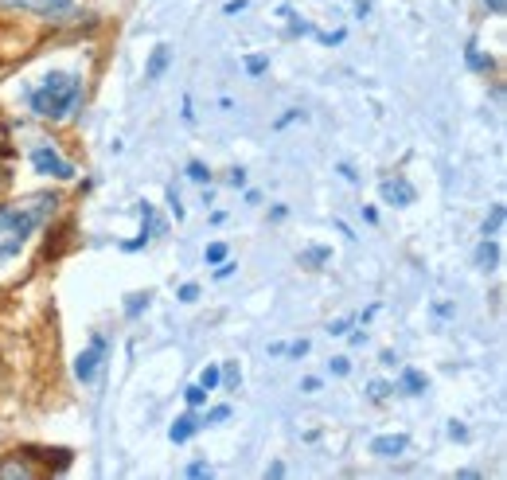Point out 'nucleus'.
<instances>
[{"instance_id":"nucleus-1","label":"nucleus","mask_w":507,"mask_h":480,"mask_svg":"<svg viewBox=\"0 0 507 480\" xmlns=\"http://www.w3.org/2000/svg\"><path fill=\"white\" fill-rule=\"evenodd\" d=\"M59 200L55 195H31L24 203L0 207V258H16L31 235L55 215Z\"/></svg>"},{"instance_id":"nucleus-2","label":"nucleus","mask_w":507,"mask_h":480,"mask_svg":"<svg viewBox=\"0 0 507 480\" xmlns=\"http://www.w3.org/2000/svg\"><path fill=\"white\" fill-rule=\"evenodd\" d=\"M82 102V78L71 71H51L36 90H31V110L47 121H59Z\"/></svg>"},{"instance_id":"nucleus-3","label":"nucleus","mask_w":507,"mask_h":480,"mask_svg":"<svg viewBox=\"0 0 507 480\" xmlns=\"http://www.w3.org/2000/svg\"><path fill=\"white\" fill-rule=\"evenodd\" d=\"M106 352H110V340H106L102 332H94V336H90V344L78 352V359H74V375H78L82 383H94L98 367H102V359H106Z\"/></svg>"},{"instance_id":"nucleus-4","label":"nucleus","mask_w":507,"mask_h":480,"mask_svg":"<svg viewBox=\"0 0 507 480\" xmlns=\"http://www.w3.org/2000/svg\"><path fill=\"white\" fill-rule=\"evenodd\" d=\"M31 164H36L43 176H55V180H71L74 176V168H71V160H63L59 153H55L51 145H39L36 153H31Z\"/></svg>"},{"instance_id":"nucleus-5","label":"nucleus","mask_w":507,"mask_h":480,"mask_svg":"<svg viewBox=\"0 0 507 480\" xmlns=\"http://www.w3.org/2000/svg\"><path fill=\"white\" fill-rule=\"evenodd\" d=\"M406 445H410L406 434H390V437H375V441H371V453H375V457H402Z\"/></svg>"},{"instance_id":"nucleus-6","label":"nucleus","mask_w":507,"mask_h":480,"mask_svg":"<svg viewBox=\"0 0 507 480\" xmlns=\"http://www.w3.org/2000/svg\"><path fill=\"white\" fill-rule=\"evenodd\" d=\"M379 192H382V200L394 203V207H410V203H414V188L406 184V180H386Z\"/></svg>"},{"instance_id":"nucleus-7","label":"nucleus","mask_w":507,"mask_h":480,"mask_svg":"<svg viewBox=\"0 0 507 480\" xmlns=\"http://www.w3.org/2000/svg\"><path fill=\"white\" fill-rule=\"evenodd\" d=\"M0 4H8V8H24V12H43V16H51V12H63L71 0H0Z\"/></svg>"},{"instance_id":"nucleus-8","label":"nucleus","mask_w":507,"mask_h":480,"mask_svg":"<svg viewBox=\"0 0 507 480\" xmlns=\"http://www.w3.org/2000/svg\"><path fill=\"white\" fill-rule=\"evenodd\" d=\"M148 235H153V207L140 203V235H137V238H129V242L121 246V250L133 254V250H140V246H148Z\"/></svg>"},{"instance_id":"nucleus-9","label":"nucleus","mask_w":507,"mask_h":480,"mask_svg":"<svg viewBox=\"0 0 507 480\" xmlns=\"http://www.w3.org/2000/svg\"><path fill=\"white\" fill-rule=\"evenodd\" d=\"M195 429H199V422L191 418V414H184V418H176V426L168 429V437H172V441H176V445H184L188 437L195 434Z\"/></svg>"},{"instance_id":"nucleus-10","label":"nucleus","mask_w":507,"mask_h":480,"mask_svg":"<svg viewBox=\"0 0 507 480\" xmlns=\"http://www.w3.org/2000/svg\"><path fill=\"white\" fill-rule=\"evenodd\" d=\"M168 59H172V51H168V47H156V51H153V59H148L145 78H148V82H156V78L164 74V67H168Z\"/></svg>"},{"instance_id":"nucleus-11","label":"nucleus","mask_w":507,"mask_h":480,"mask_svg":"<svg viewBox=\"0 0 507 480\" xmlns=\"http://www.w3.org/2000/svg\"><path fill=\"white\" fill-rule=\"evenodd\" d=\"M476 262L484 270H492L496 262H500V246H496V238H484V242H480V250H476Z\"/></svg>"},{"instance_id":"nucleus-12","label":"nucleus","mask_w":507,"mask_h":480,"mask_svg":"<svg viewBox=\"0 0 507 480\" xmlns=\"http://www.w3.org/2000/svg\"><path fill=\"white\" fill-rule=\"evenodd\" d=\"M398 383H402V391H406V394H426V379H421L414 367H406Z\"/></svg>"},{"instance_id":"nucleus-13","label":"nucleus","mask_w":507,"mask_h":480,"mask_svg":"<svg viewBox=\"0 0 507 480\" xmlns=\"http://www.w3.org/2000/svg\"><path fill=\"white\" fill-rule=\"evenodd\" d=\"M207 394H211V391H207L203 383H191L188 391H184V399H188V407H203V402H207Z\"/></svg>"},{"instance_id":"nucleus-14","label":"nucleus","mask_w":507,"mask_h":480,"mask_svg":"<svg viewBox=\"0 0 507 480\" xmlns=\"http://www.w3.org/2000/svg\"><path fill=\"white\" fill-rule=\"evenodd\" d=\"M468 67L472 71H492V59H484V55H480V47L468 44Z\"/></svg>"},{"instance_id":"nucleus-15","label":"nucleus","mask_w":507,"mask_h":480,"mask_svg":"<svg viewBox=\"0 0 507 480\" xmlns=\"http://www.w3.org/2000/svg\"><path fill=\"white\" fill-rule=\"evenodd\" d=\"M503 227V207H496L492 219H484V238H496V230Z\"/></svg>"},{"instance_id":"nucleus-16","label":"nucleus","mask_w":507,"mask_h":480,"mask_svg":"<svg viewBox=\"0 0 507 480\" xmlns=\"http://www.w3.org/2000/svg\"><path fill=\"white\" fill-rule=\"evenodd\" d=\"M140 309H148V293H133L129 297V305H126L129 317H140Z\"/></svg>"},{"instance_id":"nucleus-17","label":"nucleus","mask_w":507,"mask_h":480,"mask_svg":"<svg viewBox=\"0 0 507 480\" xmlns=\"http://www.w3.org/2000/svg\"><path fill=\"white\" fill-rule=\"evenodd\" d=\"M199 383H203V387H207V391H215V387H219V383H222V371H219V367H207V371H203V375H199Z\"/></svg>"},{"instance_id":"nucleus-18","label":"nucleus","mask_w":507,"mask_h":480,"mask_svg":"<svg viewBox=\"0 0 507 480\" xmlns=\"http://www.w3.org/2000/svg\"><path fill=\"white\" fill-rule=\"evenodd\" d=\"M188 176L195 180V184H207V180H211V172H207L199 160H191V164H188Z\"/></svg>"},{"instance_id":"nucleus-19","label":"nucleus","mask_w":507,"mask_h":480,"mask_svg":"<svg viewBox=\"0 0 507 480\" xmlns=\"http://www.w3.org/2000/svg\"><path fill=\"white\" fill-rule=\"evenodd\" d=\"M203 258H207V262H211V266H219V262H222V258H227V246H222V242H215V246H207V254H203Z\"/></svg>"},{"instance_id":"nucleus-20","label":"nucleus","mask_w":507,"mask_h":480,"mask_svg":"<svg viewBox=\"0 0 507 480\" xmlns=\"http://www.w3.org/2000/svg\"><path fill=\"white\" fill-rule=\"evenodd\" d=\"M188 476H211V465H207V461H195V465H188Z\"/></svg>"},{"instance_id":"nucleus-21","label":"nucleus","mask_w":507,"mask_h":480,"mask_svg":"<svg viewBox=\"0 0 507 480\" xmlns=\"http://www.w3.org/2000/svg\"><path fill=\"white\" fill-rule=\"evenodd\" d=\"M328 367H332V375H347V371H352V363H347L344 355H339V359H332V363H328Z\"/></svg>"},{"instance_id":"nucleus-22","label":"nucleus","mask_w":507,"mask_h":480,"mask_svg":"<svg viewBox=\"0 0 507 480\" xmlns=\"http://www.w3.org/2000/svg\"><path fill=\"white\" fill-rule=\"evenodd\" d=\"M449 437H453V441H464V437H468V429H464L461 422H449Z\"/></svg>"},{"instance_id":"nucleus-23","label":"nucleus","mask_w":507,"mask_h":480,"mask_svg":"<svg viewBox=\"0 0 507 480\" xmlns=\"http://www.w3.org/2000/svg\"><path fill=\"white\" fill-rule=\"evenodd\" d=\"M265 67H270V59H262V55H257V59H246V71L250 74H262Z\"/></svg>"},{"instance_id":"nucleus-24","label":"nucleus","mask_w":507,"mask_h":480,"mask_svg":"<svg viewBox=\"0 0 507 480\" xmlns=\"http://www.w3.org/2000/svg\"><path fill=\"white\" fill-rule=\"evenodd\" d=\"M235 270H238L235 262H219V270H215V277H219V281H227L230 274H235Z\"/></svg>"},{"instance_id":"nucleus-25","label":"nucleus","mask_w":507,"mask_h":480,"mask_svg":"<svg viewBox=\"0 0 507 480\" xmlns=\"http://www.w3.org/2000/svg\"><path fill=\"white\" fill-rule=\"evenodd\" d=\"M227 418H230V407H215L207 414V422H227Z\"/></svg>"},{"instance_id":"nucleus-26","label":"nucleus","mask_w":507,"mask_h":480,"mask_svg":"<svg viewBox=\"0 0 507 480\" xmlns=\"http://www.w3.org/2000/svg\"><path fill=\"white\" fill-rule=\"evenodd\" d=\"M347 328H352V317H344V320H336V325H332V328H328V332H332V336H344V332H347Z\"/></svg>"},{"instance_id":"nucleus-27","label":"nucleus","mask_w":507,"mask_h":480,"mask_svg":"<svg viewBox=\"0 0 507 480\" xmlns=\"http://www.w3.org/2000/svg\"><path fill=\"white\" fill-rule=\"evenodd\" d=\"M227 184H230V188H242V184H246V172H242V168H235V172L227 176Z\"/></svg>"},{"instance_id":"nucleus-28","label":"nucleus","mask_w":507,"mask_h":480,"mask_svg":"<svg viewBox=\"0 0 507 480\" xmlns=\"http://www.w3.org/2000/svg\"><path fill=\"white\" fill-rule=\"evenodd\" d=\"M285 352H289V355H297V359H301V355L309 352V340H297V344H289Z\"/></svg>"},{"instance_id":"nucleus-29","label":"nucleus","mask_w":507,"mask_h":480,"mask_svg":"<svg viewBox=\"0 0 507 480\" xmlns=\"http://www.w3.org/2000/svg\"><path fill=\"white\" fill-rule=\"evenodd\" d=\"M386 394H390V387H386V383H371V399H379V402H382Z\"/></svg>"},{"instance_id":"nucleus-30","label":"nucleus","mask_w":507,"mask_h":480,"mask_svg":"<svg viewBox=\"0 0 507 480\" xmlns=\"http://www.w3.org/2000/svg\"><path fill=\"white\" fill-rule=\"evenodd\" d=\"M195 297H199V285H184V289H180V301H195Z\"/></svg>"},{"instance_id":"nucleus-31","label":"nucleus","mask_w":507,"mask_h":480,"mask_svg":"<svg viewBox=\"0 0 507 480\" xmlns=\"http://www.w3.org/2000/svg\"><path fill=\"white\" fill-rule=\"evenodd\" d=\"M484 4H488V8H492V12H496V16H503V12H507V0H484Z\"/></svg>"},{"instance_id":"nucleus-32","label":"nucleus","mask_w":507,"mask_h":480,"mask_svg":"<svg viewBox=\"0 0 507 480\" xmlns=\"http://www.w3.org/2000/svg\"><path fill=\"white\" fill-rule=\"evenodd\" d=\"M242 8H246V0H227V8H222V12L235 16V12H242Z\"/></svg>"},{"instance_id":"nucleus-33","label":"nucleus","mask_w":507,"mask_h":480,"mask_svg":"<svg viewBox=\"0 0 507 480\" xmlns=\"http://www.w3.org/2000/svg\"><path fill=\"white\" fill-rule=\"evenodd\" d=\"M222 379H227V387H235V383H238V379H242V375H238L235 367H227V375H222Z\"/></svg>"}]
</instances>
